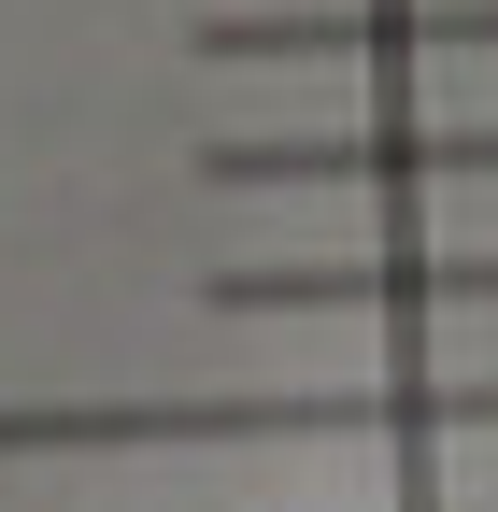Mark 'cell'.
I'll return each instance as SVG.
<instances>
[{"label":"cell","mask_w":498,"mask_h":512,"mask_svg":"<svg viewBox=\"0 0 498 512\" xmlns=\"http://www.w3.org/2000/svg\"><path fill=\"white\" fill-rule=\"evenodd\" d=\"M200 185L228 200H342V185H498V114L484 128H427V114H385V128H214L200 143Z\"/></svg>","instance_id":"1"},{"label":"cell","mask_w":498,"mask_h":512,"mask_svg":"<svg viewBox=\"0 0 498 512\" xmlns=\"http://www.w3.org/2000/svg\"><path fill=\"white\" fill-rule=\"evenodd\" d=\"M185 57H285V72H370V57H498V0H214Z\"/></svg>","instance_id":"2"},{"label":"cell","mask_w":498,"mask_h":512,"mask_svg":"<svg viewBox=\"0 0 498 512\" xmlns=\"http://www.w3.org/2000/svg\"><path fill=\"white\" fill-rule=\"evenodd\" d=\"M200 313H498V256H271L200 271Z\"/></svg>","instance_id":"3"},{"label":"cell","mask_w":498,"mask_h":512,"mask_svg":"<svg viewBox=\"0 0 498 512\" xmlns=\"http://www.w3.org/2000/svg\"><path fill=\"white\" fill-rule=\"evenodd\" d=\"M427 512H498V498H427Z\"/></svg>","instance_id":"4"}]
</instances>
